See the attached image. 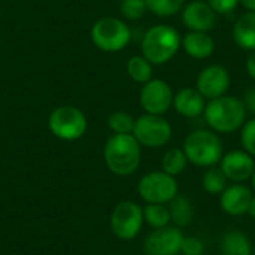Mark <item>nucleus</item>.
Instances as JSON below:
<instances>
[{"label": "nucleus", "instance_id": "obj_1", "mask_svg": "<svg viewBox=\"0 0 255 255\" xmlns=\"http://www.w3.org/2000/svg\"><path fill=\"white\" fill-rule=\"evenodd\" d=\"M140 143L133 134H112L103 148L106 167L117 176H130L140 164Z\"/></svg>", "mask_w": 255, "mask_h": 255}, {"label": "nucleus", "instance_id": "obj_2", "mask_svg": "<svg viewBox=\"0 0 255 255\" xmlns=\"http://www.w3.org/2000/svg\"><path fill=\"white\" fill-rule=\"evenodd\" d=\"M203 115L214 131L229 134L242 128L247 120V109L241 99L221 96L206 103Z\"/></svg>", "mask_w": 255, "mask_h": 255}, {"label": "nucleus", "instance_id": "obj_3", "mask_svg": "<svg viewBox=\"0 0 255 255\" xmlns=\"http://www.w3.org/2000/svg\"><path fill=\"white\" fill-rule=\"evenodd\" d=\"M181 40V34L176 28L167 24H157L142 37V55L155 66L166 64L178 54Z\"/></svg>", "mask_w": 255, "mask_h": 255}, {"label": "nucleus", "instance_id": "obj_4", "mask_svg": "<svg viewBox=\"0 0 255 255\" xmlns=\"http://www.w3.org/2000/svg\"><path fill=\"white\" fill-rule=\"evenodd\" d=\"M182 151L187 160L199 167H214L224 155V146L220 136L211 130H196L190 133L185 140Z\"/></svg>", "mask_w": 255, "mask_h": 255}, {"label": "nucleus", "instance_id": "obj_5", "mask_svg": "<svg viewBox=\"0 0 255 255\" xmlns=\"http://www.w3.org/2000/svg\"><path fill=\"white\" fill-rule=\"evenodd\" d=\"M93 43L105 52H120L131 40L130 27L120 18L103 16L97 19L90 31Z\"/></svg>", "mask_w": 255, "mask_h": 255}, {"label": "nucleus", "instance_id": "obj_6", "mask_svg": "<svg viewBox=\"0 0 255 255\" xmlns=\"http://www.w3.org/2000/svg\"><path fill=\"white\" fill-rule=\"evenodd\" d=\"M48 127L51 133L60 140L73 142L81 139L88 127L85 114L70 105H63L55 108L48 118Z\"/></svg>", "mask_w": 255, "mask_h": 255}, {"label": "nucleus", "instance_id": "obj_7", "mask_svg": "<svg viewBox=\"0 0 255 255\" xmlns=\"http://www.w3.org/2000/svg\"><path fill=\"white\" fill-rule=\"evenodd\" d=\"M137 193L146 203L167 205L178 196V182L175 176H170L163 170H154L140 178Z\"/></svg>", "mask_w": 255, "mask_h": 255}, {"label": "nucleus", "instance_id": "obj_8", "mask_svg": "<svg viewBox=\"0 0 255 255\" xmlns=\"http://www.w3.org/2000/svg\"><path fill=\"white\" fill-rule=\"evenodd\" d=\"M172 126L163 115L143 114L134 121L133 136L146 148H161L172 139Z\"/></svg>", "mask_w": 255, "mask_h": 255}, {"label": "nucleus", "instance_id": "obj_9", "mask_svg": "<svg viewBox=\"0 0 255 255\" xmlns=\"http://www.w3.org/2000/svg\"><path fill=\"white\" fill-rule=\"evenodd\" d=\"M143 223V208L134 202H121L111 214V230L121 241L134 239Z\"/></svg>", "mask_w": 255, "mask_h": 255}, {"label": "nucleus", "instance_id": "obj_10", "mask_svg": "<svg viewBox=\"0 0 255 255\" xmlns=\"http://www.w3.org/2000/svg\"><path fill=\"white\" fill-rule=\"evenodd\" d=\"M173 91L170 85L163 79H151L143 84L139 96L142 109L146 114L164 115L173 105Z\"/></svg>", "mask_w": 255, "mask_h": 255}, {"label": "nucleus", "instance_id": "obj_11", "mask_svg": "<svg viewBox=\"0 0 255 255\" xmlns=\"http://www.w3.org/2000/svg\"><path fill=\"white\" fill-rule=\"evenodd\" d=\"M184 233L179 227H163L152 230L145 242L143 251L146 255H178L181 253Z\"/></svg>", "mask_w": 255, "mask_h": 255}, {"label": "nucleus", "instance_id": "obj_12", "mask_svg": "<svg viewBox=\"0 0 255 255\" xmlns=\"http://www.w3.org/2000/svg\"><path fill=\"white\" fill-rule=\"evenodd\" d=\"M232 84L230 72L221 64L206 66L197 76V91L208 100L226 96Z\"/></svg>", "mask_w": 255, "mask_h": 255}, {"label": "nucleus", "instance_id": "obj_13", "mask_svg": "<svg viewBox=\"0 0 255 255\" xmlns=\"http://www.w3.org/2000/svg\"><path fill=\"white\" fill-rule=\"evenodd\" d=\"M221 172L226 175V178L235 184H242L248 179H251L255 169L254 157L250 155L244 149L230 151L221 158Z\"/></svg>", "mask_w": 255, "mask_h": 255}, {"label": "nucleus", "instance_id": "obj_14", "mask_svg": "<svg viewBox=\"0 0 255 255\" xmlns=\"http://www.w3.org/2000/svg\"><path fill=\"white\" fill-rule=\"evenodd\" d=\"M182 21L191 31H209L215 27L217 13L205 0H193L182 7Z\"/></svg>", "mask_w": 255, "mask_h": 255}, {"label": "nucleus", "instance_id": "obj_15", "mask_svg": "<svg viewBox=\"0 0 255 255\" xmlns=\"http://www.w3.org/2000/svg\"><path fill=\"white\" fill-rule=\"evenodd\" d=\"M253 196H254L253 191L242 184L229 185L221 193L220 206L226 214H229L232 217H241V215L247 214Z\"/></svg>", "mask_w": 255, "mask_h": 255}, {"label": "nucleus", "instance_id": "obj_16", "mask_svg": "<svg viewBox=\"0 0 255 255\" xmlns=\"http://www.w3.org/2000/svg\"><path fill=\"white\" fill-rule=\"evenodd\" d=\"M206 99L197 88H182L173 96L175 111L185 118H197L205 112Z\"/></svg>", "mask_w": 255, "mask_h": 255}, {"label": "nucleus", "instance_id": "obj_17", "mask_svg": "<svg viewBox=\"0 0 255 255\" xmlns=\"http://www.w3.org/2000/svg\"><path fill=\"white\" fill-rule=\"evenodd\" d=\"M181 46L194 60L209 58L215 51V42L208 31H188L182 37Z\"/></svg>", "mask_w": 255, "mask_h": 255}, {"label": "nucleus", "instance_id": "obj_18", "mask_svg": "<svg viewBox=\"0 0 255 255\" xmlns=\"http://www.w3.org/2000/svg\"><path fill=\"white\" fill-rule=\"evenodd\" d=\"M233 39L245 51H255V12H245L233 25Z\"/></svg>", "mask_w": 255, "mask_h": 255}, {"label": "nucleus", "instance_id": "obj_19", "mask_svg": "<svg viewBox=\"0 0 255 255\" xmlns=\"http://www.w3.org/2000/svg\"><path fill=\"white\" fill-rule=\"evenodd\" d=\"M223 255H251L253 245L250 238L241 230L227 232L221 241Z\"/></svg>", "mask_w": 255, "mask_h": 255}, {"label": "nucleus", "instance_id": "obj_20", "mask_svg": "<svg viewBox=\"0 0 255 255\" xmlns=\"http://www.w3.org/2000/svg\"><path fill=\"white\" fill-rule=\"evenodd\" d=\"M169 212H170V220L181 229L187 227L193 221V205L185 196H176L169 202Z\"/></svg>", "mask_w": 255, "mask_h": 255}, {"label": "nucleus", "instance_id": "obj_21", "mask_svg": "<svg viewBox=\"0 0 255 255\" xmlns=\"http://www.w3.org/2000/svg\"><path fill=\"white\" fill-rule=\"evenodd\" d=\"M152 63H149L143 55H133L128 58L126 69L128 76L137 84H146L152 79Z\"/></svg>", "mask_w": 255, "mask_h": 255}, {"label": "nucleus", "instance_id": "obj_22", "mask_svg": "<svg viewBox=\"0 0 255 255\" xmlns=\"http://www.w3.org/2000/svg\"><path fill=\"white\" fill-rule=\"evenodd\" d=\"M143 221L155 229H163L167 227L170 220V212L166 205H157V203H146L143 208Z\"/></svg>", "mask_w": 255, "mask_h": 255}, {"label": "nucleus", "instance_id": "obj_23", "mask_svg": "<svg viewBox=\"0 0 255 255\" xmlns=\"http://www.w3.org/2000/svg\"><path fill=\"white\" fill-rule=\"evenodd\" d=\"M188 164V160L185 157V152L179 148H173L167 151L161 160V169L170 176H178L181 175Z\"/></svg>", "mask_w": 255, "mask_h": 255}, {"label": "nucleus", "instance_id": "obj_24", "mask_svg": "<svg viewBox=\"0 0 255 255\" xmlns=\"http://www.w3.org/2000/svg\"><path fill=\"white\" fill-rule=\"evenodd\" d=\"M134 118L123 111H117L108 117V127L114 134H131L134 128Z\"/></svg>", "mask_w": 255, "mask_h": 255}, {"label": "nucleus", "instance_id": "obj_25", "mask_svg": "<svg viewBox=\"0 0 255 255\" xmlns=\"http://www.w3.org/2000/svg\"><path fill=\"white\" fill-rule=\"evenodd\" d=\"M227 178L221 172V169L209 167V170L202 178L203 190L209 194H221L227 188Z\"/></svg>", "mask_w": 255, "mask_h": 255}, {"label": "nucleus", "instance_id": "obj_26", "mask_svg": "<svg viewBox=\"0 0 255 255\" xmlns=\"http://www.w3.org/2000/svg\"><path fill=\"white\" fill-rule=\"evenodd\" d=\"M145 1L148 10L161 18L176 15L178 12L182 10L185 4V0H145Z\"/></svg>", "mask_w": 255, "mask_h": 255}, {"label": "nucleus", "instance_id": "obj_27", "mask_svg": "<svg viewBox=\"0 0 255 255\" xmlns=\"http://www.w3.org/2000/svg\"><path fill=\"white\" fill-rule=\"evenodd\" d=\"M120 12L124 18L136 21L140 19L148 12V6L145 0H121Z\"/></svg>", "mask_w": 255, "mask_h": 255}, {"label": "nucleus", "instance_id": "obj_28", "mask_svg": "<svg viewBox=\"0 0 255 255\" xmlns=\"http://www.w3.org/2000/svg\"><path fill=\"white\" fill-rule=\"evenodd\" d=\"M241 143L244 146V151H247L250 155L255 157V117L253 120L245 121V124L242 126Z\"/></svg>", "mask_w": 255, "mask_h": 255}, {"label": "nucleus", "instance_id": "obj_29", "mask_svg": "<svg viewBox=\"0 0 255 255\" xmlns=\"http://www.w3.org/2000/svg\"><path fill=\"white\" fill-rule=\"evenodd\" d=\"M208 3L214 9L215 13L229 15V13H232L238 7L239 0H208Z\"/></svg>", "mask_w": 255, "mask_h": 255}, {"label": "nucleus", "instance_id": "obj_30", "mask_svg": "<svg viewBox=\"0 0 255 255\" xmlns=\"http://www.w3.org/2000/svg\"><path fill=\"white\" fill-rule=\"evenodd\" d=\"M205 251L203 242L197 238H184L181 253L184 255H202Z\"/></svg>", "mask_w": 255, "mask_h": 255}, {"label": "nucleus", "instance_id": "obj_31", "mask_svg": "<svg viewBox=\"0 0 255 255\" xmlns=\"http://www.w3.org/2000/svg\"><path fill=\"white\" fill-rule=\"evenodd\" d=\"M244 105H245V109L247 112L250 111L251 114L255 115V88H250L245 94H244Z\"/></svg>", "mask_w": 255, "mask_h": 255}, {"label": "nucleus", "instance_id": "obj_32", "mask_svg": "<svg viewBox=\"0 0 255 255\" xmlns=\"http://www.w3.org/2000/svg\"><path fill=\"white\" fill-rule=\"evenodd\" d=\"M245 67H247V73L251 79L255 81V51H251L248 58H247V63H245Z\"/></svg>", "mask_w": 255, "mask_h": 255}, {"label": "nucleus", "instance_id": "obj_33", "mask_svg": "<svg viewBox=\"0 0 255 255\" xmlns=\"http://www.w3.org/2000/svg\"><path fill=\"white\" fill-rule=\"evenodd\" d=\"M239 3H241L244 7H247L248 10L255 12V0H239Z\"/></svg>", "mask_w": 255, "mask_h": 255}, {"label": "nucleus", "instance_id": "obj_34", "mask_svg": "<svg viewBox=\"0 0 255 255\" xmlns=\"http://www.w3.org/2000/svg\"><path fill=\"white\" fill-rule=\"evenodd\" d=\"M247 214H248L251 218H254L255 220V196H253V199H251V202H250V206H248Z\"/></svg>", "mask_w": 255, "mask_h": 255}, {"label": "nucleus", "instance_id": "obj_35", "mask_svg": "<svg viewBox=\"0 0 255 255\" xmlns=\"http://www.w3.org/2000/svg\"><path fill=\"white\" fill-rule=\"evenodd\" d=\"M251 182H253V190L255 191V169H254V173H253V176H251Z\"/></svg>", "mask_w": 255, "mask_h": 255}]
</instances>
